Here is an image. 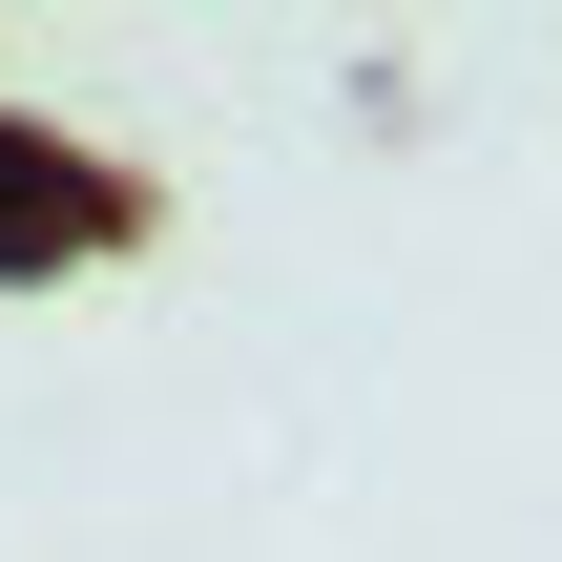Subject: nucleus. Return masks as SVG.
Returning <instances> with one entry per match:
<instances>
[{
  "label": "nucleus",
  "mask_w": 562,
  "mask_h": 562,
  "mask_svg": "<svg viewBox=\"0 0 562 562\" xmlns=\"http://www.w3.org/2000/svg\"><path fill=\"white\" fill-rule=\"evenodd\" d=\"M63 229H125V188H83L63 146H21V125H0V271H42Z\"/></svg>",
  "instance_id": "obj_1"
}]
</instances>
